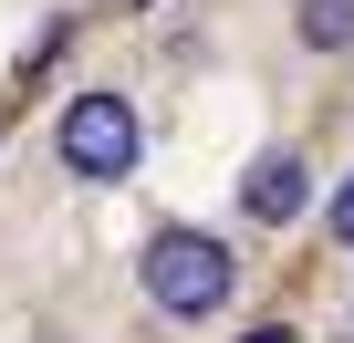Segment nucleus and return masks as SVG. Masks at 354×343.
<instances>
[{
    "mask_svg": "<svg viewBox=\"0 0 354 343\" xmlns=\"http://www.w3.org/2000/svg\"><path fill=\"white\" fill-rule=\"evenodd\" d=\"M230 281H240V271H230V250H219L209 229H167V239L146 250V291H156L177 322L219 312V302H230Z\"/></svg>",
    "mask_w": 354,
    "mask_h": 343,
    "instance_id": "1",
    "label": "nucleus"
},
{
    "mask_svg": "<svg viewBox=\"0 0 354 343\" xmlns=\"http://www.w3.org/2000/svg\"><path fill=\"white\" fill-rule=\"evenodd\" d=\"M53 146H63L73 177H125L136 166V104L125 94H73L63 125H53Z\"/></svg>",
    "mask_w": 354,
    "mask_h": 343,
    "instance_id": "2",
    "label": "nucleus"
},
{
    "mask_svg": "<svg viewBox=\"0 0 354 343\" xmlns=\"http://www.w3.org/2000/svg\"><path fill=\"white\" fill-rule=\"evenodd\" d=\"M302 198H313V177H302V156H292V146H271V156H250V177H240V208H250L261 229H281V219H302Z\"/></svg>",
    "mask_w": 354,
    "mask_h": 343,
    "instance_id": "3",
    "label": "nucleus"
},
{
    "mask_svg": "<svg viewBox=\"0 0 354 343\" xmlns=\"http://www.w3.org/2000/svg\"><path fill=\"white\" fill-rule=\"evenodd\" d=\"M302 42L313 52H344L354 42V0H302Z\"/></svg>",
    "mask_w": 354,
    "mask_h": 343,
    "instance_id": "4",
    "label": "nucleus"
},
{
    "mask_svg": "<svg viewBox=\"0 0 354 343\" xmlns=\"http://www.w3.org/2000/svg\"><path fill=\"white\" fill-rule=\"evenodd\" d=\"M333 239L354 250V177H344V198H333Z\"/></svg>",
    "mask_w": 354,
    "mask_h": 343,
    "instance_id": "5",
    "label": "nucleus"
},
{
    "mask_svg": "<svg viewBox=\"0 0 354 343\" xmlns=\"http://www.w3.org/2000/svg\"><path fill=\"white\" fill-rule=\"evenodd\" d=\"M333 343H354V312H344V322H333Z\"/></svg>",
    "mask_w": 354,
    "mask_h": 343,
    "instance_id": "6",
    "label": "nucleus"
},
{
    "mask_svg": "<svg viewBox=\"0 0 354 343\" xmlns=\"http://www.w3.org/2000/svg\"><path fill=\"white\" fill-rule=\"evenodd\" d=\"M250 343H292V333H271V322H261V333H250Z\"/></svg>",
    "mask_w": 354,
    "mask_h": 343,
    "instance_id": "7",
    "label": "nucleus"
}]
</instances>
